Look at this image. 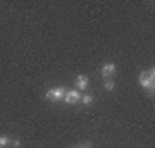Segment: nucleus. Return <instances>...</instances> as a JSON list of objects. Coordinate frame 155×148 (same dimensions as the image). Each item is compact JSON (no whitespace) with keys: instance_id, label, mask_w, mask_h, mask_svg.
<instances>
[{"instance_id":"nucleus-4","label":"nucleus","mask_w":155,"mask_h":148,"mask_svg":"<svg viewBox=\"0 0 155 148\" xmlns=\"http://www.w3.org/2000/svg\"><path fill=\"white\" fill-rule=\"evenodd\" d=\"M76 86H78V91H81V90H86L88 88V77L83 76V74H79V76L76 77Z\"/></svg>"},{"instance_id":"nucleus-1","label":"nucleus","mask_w":155,"mask_h":148,"mask_svg":"<svg viewBox=\"0 0 155 148\" xmlns=\"http://www.w3.org/2000/svg\"><path fill=\"white\" fill-rule=\"evenodd\" d=\"M153 77H155L153 67H152V69H148V71H143L141 74H140V84H141L147 91H150V93H153V90H155Z\"/></svg>"},{"instance_id":"nucleus-9","label":"nucleus","mask_w":155,"mask_h":148,"mask_svg":"<svg viewBox=\"0 0 155 148\" xmlns=\"http://www.w3.org/2000/svg\"><path fill=\"white\" fill-rule=\"evenodd\" d=\"M78 148H90V143L88 145H84V146H78Z\"/></svg>"},{"instance_id":"nucleus-8","label":"nucleus","mask_w":155,"mask_h":148,"mask_svg":"<svg viewBox=\"0 0 155 148\" xmlns=\"http://www.w3.org/2000/svg\"><path fill=\"white\" fill-rule=\"evenodd\" d=\"M105 90L107 91H112V90H114V81H109V79H107L105 81Z\"/></svg>"},{"instance_id":"nucleus-3","label":"nucleus","mask_w":155,"mask_h":148,"mask_svg":"<svg viewBox=\"0 0 155 148\" xmlns=\"http://www.w3.org/2000/svg\"><path fill=\"white\" fill-rule=\"evenodd\" d=\"M64 100H66L67 104H78V102L81 100V91H78V90L66 91V95H64Z\"/></svg>"},{"instance_id":"nucleus-2","label":"nucleus","mask_w":155,"mask_h":148,"mask_svg":"<svg viewBox=\"0 0 155 148\" xmlns=\"http://www.w3.org/2000/svg\"><path fill=\"white\" fill-rule=\"evenodd\" d=\"M64 95H66V88L64 86H57V88H50L48 91L45 93V97L48 100H61V98H64Z\"/></svg>"},{"instance_id":"nucleus-6","label":"nucleus","mask_w":155,"mask_h":148,"mask_svg":"<svg viewBox=\"0 0 155 148\" xmlns=\"http://www.w3.org/2000/svg\"><path fill=\"white\" fill-rule=\"evenodd\" d=\"M11 145V140L7 136H0V148H7Z\"/></svg>"},{"instance_id":"nucleus-5","label":"nucleus","mask_w":155,"mask_h":148,"mask_svg":"<svg viewBox=\"0 0 155 148\" xmlns=\"http://www.w3.org/2000/svg\"><path fill=\"white\" fill-rule=\"evenodd\" d=\"M114 72H116V66H114V64H104V66H102V76L105 77H109V76H112V74H114Z\"/></svg>"},{"instance_id":"nucleus-7","label":"nucleus","mask_w":155,"mask_h":148,"mask_svg":"<svg viewBox=\"0 0 155 148\" xmlns=\"http://www.w3.org/2000/svg\"><path fill=\"white\" fill-rule=\"evenodd\" d=\"M81 100H83L84 105H90L93 102V97H91V95H81Z\"/></svg>"}]
</instances>
